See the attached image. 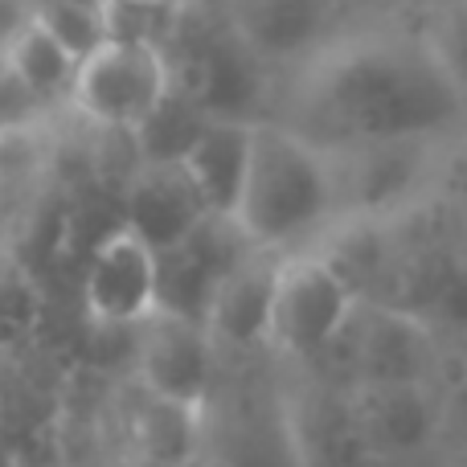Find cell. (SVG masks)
I'll return each instance as SVG.
<instances>
[{
	"mask_svg": "<svg viewBox=\"0 0 467 467\" xmlns=\"http://www.w3.org/2000/svg\"><path fill=\"white\" fill-rule=\"evenodd\" d=\"M172 62L152 37H107L74 66L66 107L99 131H144L172 103Z\"/></svg>",
	"mask_w": 467,
	"mask_h": 467,
	"instance_id": "7a4b0ae2",
	"label": "cell"
},
{
	"mask_svg": "<svg viewBox=\"0 0 467 467\" xmlns=\"http://www.w3.org/2000/svg\"><path fill=\"white\" fill-rule=\"evenodd\" d=\"M131 332H136L131 373H136L140 394L205 414L213 386V345L202 320L161 307Z\"/></svg>",
	"mask_w": 467,
	"mask_h": 467,
	"instance_id": "8992f818",
	"label": "cell"
},
{
	"mask_svg": "<svg viewBox=\"0 0 467 467\" xmlns=\"http://www.w3.org/2000/svg\"><path fill=\"white\" fill-rule=\"evenodd\" d=\"M210 218L202 197L185 181L172 156H144L128 181V226L156 250L181 246L202 222Z\"/></svg>",
	"mask_w": 467,
	"mask_h": 467,
	"instance_id": "52a82bcc",
	"label": "cell"
},
{
	"mask_svg": "<svg viewBox=\"0 0 467 467\" xmlns=\"http://www.w3.org/2000/svg\"><path fill=\"white\" fill-rule=\"evenodd\" d=\"M8 131L13 128H0V181L8 177Z\"/></svg>",
	"mask_w": 467,
	"mask_h": 467,
	"instance_id": "5bb4252c",
	"label": "cell"
},
{
	"mask_svg": "<svg viewBox=\"0 0 467 467\" xmlns=\"http://www.w3.org/2000/svg\"><path fill=\"white\" fill-rule=\"evenodd\" d=\"M202 422L205 414L140 394L136 410H131V439H136L140 460L152 467H185L197 451Z\"/></svg>",
	"mask_w": 467,
	"mask_h": 467,
	"instance_id": "8fae6325",
	"label": "cell"
},
{
	"mask_svg": "<svg viewBox=\"0 0 467 467\" xmlns=\"http://www.w3.org/2000/svg\"><path fill=\"white\" fill-rule=\"evenodd\" d=\"M279 254H258V250H242L226 271L213 279L210 296L202 304V328L210 345L230 348H254L266 337V304H271V279Z\"/></svg>",
	"mask_w": 467,
	"mask_h": 467,
	"instance_id": "ba28073f",
	"label": "cell"
},
{
	"mask_svg": "<svg viewBox=\"0 0 467 467\" xmlns=\"http://www.w3.org/2000/svg\"><path fill=\"white\" fill-rule=\"evenodd\" d=\"M107 5L136 8V13H164V8H172V5H177V0H107Z\"/></svg>",
	"mask_w": 467,
	"mask_h": 467,
	"instance_id": "4fadbf2b",
	"label": "cell"
},
{
	"mask_svg": "<svg viewBox=\"0 0 467 467\" xmlns=\"http://www.w3.org/2000/svg\"><path fill=\"white\" fill-rule=\"evenodd\" d=\"M328 107L369 144L406 140L427 128L439 103V87L422 78L419 62L398 49H365L340 57L324 87Z\"/></svg>",
	"mask_w": 467,
	"mask_h": 467,
	"instance_id": "3957f363",
	"label": "cell"
},
{
	"mask_svg": "<svg viewBox=\"0 0 467 467\" xmlns=\"http://www.w3.org/2000/svg\"><path fill=\"white\" fill-rule=\"evenodd\" d=\"M337 205L340 177L316 140L279 123H250L246 164L226 213L242 250L291 254L307 234L328 226Z\"/></svg>",
	"mask_w": 467,
	"mask_h": 467,
	"instance_id": "6da1fadb",
	"label": "cell"
},
{
	"mask_svg": "<svg viewBox=\"0 0 467 467\" xmlns=\"http://www.w3.org/2000/svg\"><path fill=\"white\" fill-rule=\"evenodd\" d=\"M353 312L357 291L328 263V254L291 250L275 263L263 345L283 357H316L345 337Z\"/></svg>",
	"mask_w": 467,
	"mask_h": 467,
	"instance_id": "277c9868",
	"label": "cell"
},
{
	"mask_svg": "<svg viewBox=\"0 0 467 467\" xmlns=\"http://www.w3.org/2000/svg\"><path fill=\"white\" fill-rule=\"evenodd\" d=\"M74 66L78 62H74L29 13H25L21 21L8 29V37L0 41V74H5L33 107L66 103Z\"/></svg>",
	"mask_w": 467,
	"mask_h": 467,
	"instance_id": "30bf717a",
	"label": "cell"
},
{
	"mask_svg": "<svg viewBox=\"0 0 467 467\" xmlns=\"http://www.w3.org/2000/svg\"><path fill=\"white\" fill-rule=\"evenodd\" d=\"M246 140H250V123L213 119V123H197L185 144L172 152L177 169L185 172V181L202 197L210 218L226 222L242 181V164H246Z\"/></svg>",
	"mask_w": 467,
	"mask_h": 467,
	"instance_id": "9c48e42d",
	"label": "cell"
},
{
	"mask_svg": "<svg viewBox=\"0 0 467 467\" xmlns=\"http://www.w3.org/2000/svg\"><path fill=\"white\" fill-rule=\"evenodd\" d=\"M29 16L78 62L95 46H103L111 37L107 29V5L103 0H37L29 8Z\"/></svg>",
	"mask_w": 467,
	"mask_h": 467,
	"instance_id": "7c38bea8",
	"label": "cell"
},
{
	"mask_svg": "<svg viewBox=\"0 0 467 467\" xmlns=\"http://www.w3.org/2000/svg\"><path fill=\"white\" fill-rule=\"evenodd\" d=\"M82 307L99 328H140L161 312V254L128 222L90 246L82 275Z\"/></svg>",
	"mask_w": 467,
	"mask_h": 467,
	"instance_id": "5b68a950",
	"label": "cell"
}]
</instances>
